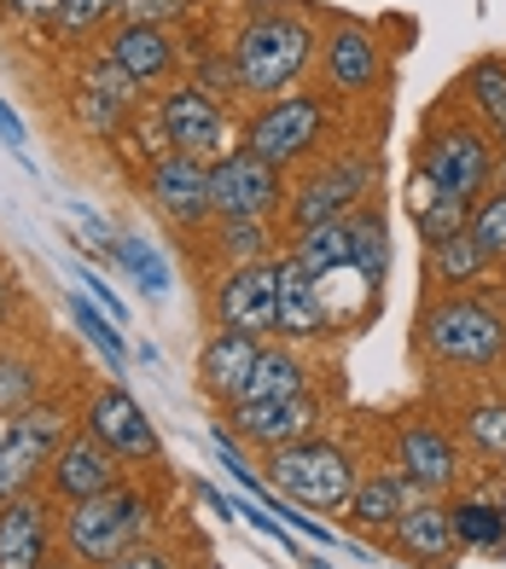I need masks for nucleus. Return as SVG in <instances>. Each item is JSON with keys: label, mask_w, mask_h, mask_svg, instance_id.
Listing matches in <instances>:
<instances>
[{"label": "nucleus", "mask_w": 506, "mask_h": 569, "mask_svg": "<svg viewBox=\"0 0 506 569\" xmlns=\"http://www.w3.org/2000/svg\"><path fill=\"white\" fill-rule=\"evenodd\" d=\"M146 192L163 210V221L198 227L210 216V163L187 158V151H163V158L146 169Z\"/></svg>", "instance_id": "nucleus-18"}, {"label": "nucleus", "mask_w": 506, "mask_h": 569, "mask_svg": "<svg viewBox=\"0 0 506 569\" xmlns=\"http://www.w3.org/2000/svg\"><path fill=\"white\" fill-rule=\"evenodd\" d=\"M500 465H506V459H500ZM500 482H506V471H500Z\"/></svg>", "instance_id": "nucleus-46"}, {"label": "nucleus", "mask_w": 506, "mask_h": 569, "mask_svg": "<svg viewBox=\"0 0 506 569\" xmlns=\"http://www.w3.org/2000/svg\"><path fill=\"white\" fill-rule=\"evenodd\" d=\"M320 64L338 93H373L378 76H385V47L367 23H333L320 41Z\"/></svg>", "instance_id": "nucleus-19"}, {"label": "nucleus", "mask_w": 506, "mask_h": 569, "mask_svg": "<svg viewBox=\"0 0 506 569\" xmlns=\"http://www.w3.org/2000/svg\"><path fill=\"white\" fill-rule=\"evenodd\" d=\"M262 471H268L274 495H286L302 511H344L349 495H356V482H361L356 459L338 442H326V436H302L291 448H274Z\"/></svg>", "instance_id": "nucleus-4"}, {"label": "nucleus", "mask_w": 506, "mask_h": 569, "mask_svg": "<svg viewBox=\"0 0 506 569\" xmlns=\"http://www.w3.org/2000/svg\"><path fill=\"white\" fill-rule=\"evenodd\" d=\"M367 187H373V158H338V163H320V169L286 198V221H291V232L356 216V210H361V198H367Z\"/></svg>", "instance_id": "nucleus-10"}, {"label": "nucleus", "mask_w": 506, "mask_h": 569, "mask_svg": "<svg viewBox=\"0 0 506 569\" xmlns=\"http://www.w3.org/2000/svg\"><path fill=\"white\" fill-rule=\"evenodd\" d=\"M192 0H122V23H151V30H163L169 18H181Z\"/></svg>", "instance_id": "nucleus-38"}, {"label": "nucleus", "mask_w": 506, "mask_h": 569, "mask_svg": "<svg viewBox=\"0 0 506 569\" xmlns=\"http://www.w3.org/2000/svg\"><path fill=\"white\" fill-rule=\"evenodd\" d=\"M280 203H286V169L250 158L245 146L227 151L221 163H210V216L216 221H245V216L268 221Z\"/></svg>", "instance_id": "nucleus-8"}, {"label": "nucleus", "mask_w": 506, "mask_h": 569, "mask_svg": "<svg viewBox=\"0 0 506 569\" xmlns=\"http://www.w3.org/2000/svg\"><path fill=\"white\" fill-rule=\"evenodd\" d=\"M349 221H356V273L367 279V291L378 297V291H385V279H390V227H385V216H378L373 203H361Z\"/></svg>", "instance_id": "nucleus-29"}, {"label": "nucleus", "mask_w": 506, "mask_h": 569, "mask_svg": "<svg viewBox=\"0 0 506 569\" xmlns=\"http://www.w3.org/2000/svg\"><path fill=\"white\" fill-rule=\"evenodd\" d=\"M466 232L477 239V250H484V262H506V180L472 203V227Z\"/></svg>", "instance_id": "nucleus-34"}, {"label": "nucleus", "mask_w": 506, "mask_h": 569, "mask_svg": "<svg viewBox=\"0 0 506 569\" xmlns=\"http://www.w3.org/2000/svg\"><path fill=\"white\" fill-rule=\"evenodd\" d=\"M151 529V495L140 488H106L93 500H76L59 517V540H65V558L76 569H111L122 552L140 547V535Z\"/></svg>", "instance_id": "nucleus-3"}, {"label": "nucleus", "mask_w": 506, "mask_h": 569, "mask_svg": "<svg viewBox=\"0 0 506 569\" xmlns=\"http://www.w3.org/2000/svg\"><path fill=\"white\" fill-rule=\"evenodd\" d=\"M414 500H425V495L390 465V471H367V477L356 482V495H349L344 517H349V529H356V535H390L396 517L408 511Z\"/></svg>", "instance_id": "nucleus-23"}, {"label": "nucleus", "mask_w": 506, "mask_h": 569, "mask_svg": "<svg viewBox=\"0 0 506 569\" xmlns=\"http://www.w3.org/2000/svg\"><path fill=\"white\" fill-rule=\"evenodd\" d=\"M122 482V459L99 442L93 430H70L53 465H47V495L76 506V500H93V495H106V488Z\"/></svg>", "instance_id": "nucleus-15"}, {"label": "nucleus", "mask_w": 506, "mask_h": 569, "mask_svg": "<svg viewBox=\"0 0 506 569\" xmlns=\"http://www.w3.org/2000/svg\"><path fill=\"white\" fill-rule=\"evenodd\" d=\"M70 320H76V331H82V338L93 343V355L106 360V367L122 378L129 372V343H122V331H117V320L106 315V308H99L93 297H82V291H70Z\"/></svg>", "instance_id": "nucleus-28"}, {"label": "nucleus", "mask_w": 506, "mask_h": 569, "mask_svg": "<svg viewBox=\"0 0 506 569\" xmlns=\"http://www.w3.org/2000/svg\"><path fill=\"white\" fill-rule=\"evenodd\" d=\"M315 64V30L286 7H262L250 12V23L234 36V76L239 93L250 99H280L291 93Z\"/></svg>", "instance_id": "nucleus-2"}, {"label": "nucleus", "mask_w": 506, "mask_h": 569, "mask_svg": "<svg viewBox=\"0 0 506 569\" xmlns=\"http://www.w3.org/2000/svg\"><path fill=\"white\" fill-rule=\"evenodd\" d=\"M326 128H333V106H326L320 93H280V99H262L257 111H250L239 146L250 158H262L274 169H291V163H309L315 151L326 146Z\"/></svg>", "instance_id": "nucleus-5"}, {"label": "nucleus", "mask_w": 506, "mask_h": 569, "mask_svg": "<svg viewBox=\"0 0 506 569\" xmlns=\"http://www.w3.org/2000/svg\"><path fill=\"white\" fill-rule=\"evenodd\" d=\"M53 495L41 488H18L0 500V569H47L53 563Z\"/></svg>", "instance_id": "nucleus-13"}, {"label": "nucleus", "mask_w": 506, "mask_h": 569, "mask_svg": "<svg viewBox=\"0 0 506 569\" xmlns=\"http://www.w3.org/2000/svg\"><path fill=\"white\" fill-rule=\"evenodd\" d=\"M460 436L477 459H506V396H477L460 412Z\"/></svg>", "instance_id": "nucleus-31"}, {"label": "nucleus", "mask_w": 506, "mask_h": 569, "mask_svg": "<svg viewBox=\"0 0 506 569\" xmlns=\"http://www.w3.org/2000/svg\"><path fill=\"white\" fill-rule=\"evenodd\" d=\"M414 227H419L425 250H431V244L448 239V232H466V227H472V198H448V192H437V198L414 216Z\"/></svg>", "instance_id": "nucleus-36"}, {"label": "nucleus", "mask_w": 506, "mask_h": 569, "mask_svg": "<svg viewBox=\"0 0 506 569\" xmlns=\"http://www.w3.org/2000/svg\"><path fill=\"white\" fill-rule=\"evenodd\" d=\"M0 12L12 18H36V23H53L65 12V0H0Z\"/></svg>", "instance_id": "nucleus-39"}, {"label": "nucleus", "mask_w": 506, "mask_h": 569, "mask_svg": "<svg viewBox=\"0 0 506 569\" xmlns=\"http://www.w3.org/2000/svg\"><path fill=\"white\" fill-rule=\"evenodd\" d=\"M396 569H408V563H396Z\"/></svg>", "instance_id": "nucleus-48"}, {"label": "nucleus", "mask_w": 506, "mask_h": 569, "mask_svg": "<svg viewBox=\"0 0 506 569\" xmlns=\"http://www.w3.org/2000/svg\"><path fill=\"white\" fill-rule=\"evenodd\" d=\"M414 349L437 372H489L506 360V315H495L489 302L466 291H443L437 302H425L414 326Z\"/></svg>", "instance_id": "nucleus-1"}, {"label": "nucleus", "mask_w": 506, "mask_h": 569, "mask_svg": "<svg viewBox=\"0 0 506 569\" xmlns=\"http://www.w3.org/2000/svg\"><path fill=\"white\" fill-rule=\"evenodd\" d=\"M210 569H221V563H210Z\"/></svg>", "instance_id": "nucleus-49"}, {"label": "nucleus", "mask_w": 506, "mask_h": 569, "mask_svg": "<svg viewBox=\"0 0 506 569\" xmlns=\"http://www.w3.org/2000/svg\"><path fill=\"white\" fill-rule=\"evenodd\" d=\"M7 297H12V284H7V273H0V320H7Z\"/></svg>", "instance_id": "nucleus-42"}, {"label": "nucleus", "mask_w": 506, "mask_h": 569, "mask_svg": "<svg viewBox=\"0 0 506 569\" xmlns=\"http://www.w3.org/2000/svg\"><path fill=\"white\" fill-rule=\"evenodd\" d=\"M111 250H117V262L135 273V284H140L146 297H163V291H169V262H163L158 250H151V239H135V232H117V244H111Z\"/></svg>", "instance_id": "nucleus-35"}, {"label": "nucleus", "mask_w": 506, "mask_h": 569, "mask_svg": "<svg viewBox=\"0 0 506 569\" xmlns=\"http://www.w3.org/2000/svg\"><path fill=\"white\" fill-rule=\"evenodd\" d=\"M390 465L419 488V495L443 500L448 488L460 482V442L431 419H401L396 436H390Z\"/></svg>", "instance_id": "nucleus-11"}, {"label": "nucleus", "mask_w": 506, "mask_h": 569, "mask_svg": "<svg viewBox=\"0 0 506 569\" xmlns=\"http://www.w3.org/2000/svg\"><path fill=\"white\" fill-rule=\"evenodd\" d=\"M268 239H274V227L257 221V216H245V221H216V256L227 268H245V262H262L268 256Z\"/></svg>", "instance_id": "nucleus-33"}, {"label": "nucleus", "mask_w": 506, "mask_h": 569, "mask_svg": "<svg viewBox=\"0 0 506 569\" xmlns=\"http://www.w3.org/2000/svg\"><path fill=\"white\" fill-rule=\"evenodd\" d=\"M257 355H262V338H250V331H210L205 338V349H198V383L216 396V401H227L234 407L239 396H245V383H250V372H257Z\"/></svg>", "instance_id": "nucleus-20"}, {"label": "nucleus", "mask_w": 506, "mask_h": 569, "mask_svg": "<svg viewBox=\"0 0 506 569\" xmlns=\"http://www.w3.org/2000/svg\"><path fill=\"white\" fill-rule=\"evenodd\" d=\"M500 511H506V495H500Z\"/></svg>", "instance_id": "nucleus-47"}, {"label": "nucleus", "mask_w": 506, "mask_h": 569, "mask_svg": "<svg viewBox=\"0 0 506 569\" xmlns=\"http://www.w3.org/2000/svg\"><path fill=\"white\" fill-rule=\"evenodd\" d=\"M309 569H333V563H320V558H309Z\"/></svg>", "instance_id": "nucleus-45"}, {"label": "nucleus", "mask_w": 506, "mask_h": 569, "mask_svg": "<svg viewBox=\"0 0 506 569\" xmlns=\"http://www.w3.org/2000/svg\"><path fill=\"white\" fill-rule=\"evenodd\" d=\"M460 93H466V106L477 111V128L506 146V53H484V59H472L466 76H460Z\"/></svg>", "instance_id": "nucleus-24"}, {"label": "nucleus", "mask_w": 506, "mask_h": 569, "mask_svg": "<svg viewBox=\"0 0 506 569\" xmlns=\"http://www.w3.org/2000/svg\"><path fill=\"white\" fill-rule=\"evenodd\" d=\"M7 430H12V419H0V448H7Z\"/></svg>", "instance_id": "nucleus-43"}, {"label": "nucleus", "mask_w": 506, "mask_h": 569, "mask_svg": "<svg viewBox=\"0 0 506 569\" xmlns=\"http://www.w3.org/2000/svg\"><path fill=\"white\" fill-rule=\"evenodd\" d=\"M175 59H181V47L169 41V30H151V23H117V30L106 36V64L122 70L135 88L163 82V76L175 70Z\"/></svg>", "instance_id": "nucleus-22"}, {"label": "nucleus", "mask_w": 506, "mask_h": 569, "mask_svg": "<svg viewBox=\"0 0 506 569\" xmlns=\"http://www.w3.org/2000/svg\"><path fill=\"white\" fill-rule=\"evenodd\" d=\"M425 268H431V284H443V291H460V284H472L489 262H484V250H477L472 232H448L443 244L425 250Z\"/></svg>", "instance_id": "nucleus-30"}, {"label": "nucleus", "mask_w": 506, "mask_h": 569, "mask_svg": "<svg viewBox=\"0 0 506 569\" xmlns=\"http://www.w3.org/2000/svg\"><path fill=\"white\" fill-rule=\"evenodd\" d=\"M111 569H175V563H169L158 547H135V552H122Z\"/></svg>", "instance_id": "nucleus-40"}, {"label": "nucleus", "mask_w": 506, "mask_h": 569, "mask_svg": "<svg viewBox=\"0 0 506 569\" xmlns=\"http://www.w3.org/2000/svg\"><path fill=\"white\" fill-rule=\"evenodd\" d=\"M227 430H234V442H250V448H291L302 436H320V401L315 396H291V401H234L227 407Z\"/></svg>", "instance_id": "nucleus-16"}, {"label": "nucleus", "mask_w": 506, "mask_h": 569, "mask_svg": "<svg viewBox=\"0 0 506 569\" xmlns=\"http://www.w3.org/2000/svg\"><path fill=\"white\" fill-rule=\"evenodd\" d=\"M106 18H122V0H65V12L53 23H59V36L76 41V36H93Z\"/></svg>", "instance_id": "nucleus-37"}, {"label": "nucleus", "mask_w": 506, "mask_h": 569, "mask_svg": "<svg viewBox=\"0 0 506 569\" xmlns=\"http://www.w3.org/2000/svg\"><path fill=\"white\" fill-rule=\"evenodd\" d=\"M274 338L286 343H309V338H333V315H326L320 279L286 250L280 256V331Z\"/></svg>", "instance_id": "nucleus-21"}, {"label": "nucleus", "mask_w": 506, "mask_h": 569, "mask_svg": "<svg viewBox=\"0 0 506 569\" xmlns=\"http://www.w3.org/2000/svg\"><path fill=\"white\" fill-rule=\"evenodd\" d=\"M135 99H140V88H135L122 70H111L106 59H99V64L88 70V82H82V99H76V111H82V122L93 128V134H111V128L129 117Z\"/></svg>", "instance_id": "nucleus-25"}, {"label": "nucleus", "mask_w": 506, "mask_h": 569, "mask_svg": "<svg viewBox=\"0 0 506 569\" xmlns=\"http://www.w3.org/2000/svg\"><path fill=\"white\" fill-rule=\"evenodd\" d=\"M65 412L59 407H30V412H18L12 430H7V448H0V500L18 495V488H36V477L53 465L59 442H65Z\"/></svg>", "instance_id": "nucleus-14"}, {"label": "nucleus", "mask_w": 506, "mask_h": 569, "mask_svg": "<svg viewBox=\"0 0 506 569\" xmlns=\"http://www.w3.org/2000/svg\"><path fill=\"white\" fill-rule=\"evenodd\" d=\"M158 128L175 151H187L198 163H221L234 146V128H227V111L210 88H169L158 99Z\"/></svg>", "instance_id": "nucleus-9"}, {"label": "nucleus", "mask_w": 506, "mask_h": 569, "mask_svg": "<svg viewBox=\"0 0 506 569\" xmlns=\"http://www.w3.org/2000/svg\"><path fill=\"white\" fill-rule=\"evenodd\" d=\"M0 140H7L18 158H23V122H18V111L7 106V99H0Z\"/></svg>", "instance_id": "nucleus-41"}, {"label": "nucleus", "mask_w": 506, "mask_h": 569, "mask_svg": "<svg viewBox=\"0 0 506 569\" xmlns=\"http://www.w3.org/2000/svg\"><path fill=\"white\" fill-rule=\"evenodd\" d=\"M419 169L437 180V192L477 203L495 180V140L477 122H466L460 111H443L419 134Z\"/></svg>", "instance_id": "nucleus-6"}, {"label": "nucleus", "mask_w": 506, "mask_h": 569, "mask_svg": "<svg viewBox=\"0 0 506 569\" xmlns=\"http://www.w3.org/2000/svg\"><path fill=\"white\" fill-rule=\"evenodd\" d=\"M47 569H76V563H70V558H65V563H47Z\"/></svg>", "instance_id": "nucleus-44"}, {"label": "nucleus", "mask_w": 506, "mask_h": 569, "mask_svg": "<svg viewBox=\"0 0 506 569\" xmlns=\"http://www.w3.org/2000/svg\"><path fill=\"white\" fill-rule=\"evenodd\" d=\"M210 308L221 331H250V338L280 331V262L262 256V262L227 268L210 291Z\"/></svg>", "instance_id": "nucleus-7"}, {"label": "nucleus", "mask_w": 506, "mask_h": 569, "mask_svg": "<svg viewBox=\"0 0 506 569\" xmlns=\"http://www.w3.org/2000/svg\"><path fill=\"white\" fill-rule=\"evenodd\" d=\"M41 401V367L18 349H0V419H18Z\"/></svg>", "instance_id": "nucleus-32"}, {"label": "nucleus", "mask_w": 506, "mask_h": 569, "mask_svg": "<svg viewBox=\"0 0 506 569\" xmlns=\"http://www.w3.org/2000/svg\"><path fill=\"white\" fill-rule=\"evenodd\" d=\"M82 425H88L122 465H158V459H163L158 425L146 419V407L135 401V390H122V383H106V390L88 396V419H82Z\"/></svg>", "instance_id": "nucleus-12"}, {"label": "nucleus", "mask_w": 506, "mask_h": 569, "mask_svg": "<svg viewBox=\"0 0 506 569\" xmlns=\"http://www.w3.org/2000/svg\"><path fill=\"white\" fill-rule=\"evenodd\" d=\"M309 360L286 343H262L257 355V372H250L245 396L239 401H291V396H309Z\"/></svg>", "instance_id": "nucleus-26"}, {"label": "nucleus", "mask_w": 506, "mask_h": 569, "mask_svg": "<svg viewBox=\"0 0 506 569\" xmlns=\"http://www.w3.org/2000/svg\"><path fill=\"white\" fill-rule=\"evenodd\" d=\"M448 517H454V535H460L466 552H500L506 547V511H500V500L460 495V500H448Z\"/></svg>", "instance_id": "nucleus-27"}, {"label": "nucleus", "mask_w": 506, "mask_h": 569, "mask_svg": "<svg viewBox=\"0 0 506 569\" xmlns=\"http://www.w3.org/2000/svg\"><path fill=\"white\" fill-rule=\"evenodd\" d=\"M390 552L401 563H414V569H448L454 558H460V535H454V517H448V500L437 495H425L414 500L408 511L396 517V529H390Z\"/></svg>", "instance_id": "nucleus-17"}]
</instances>
